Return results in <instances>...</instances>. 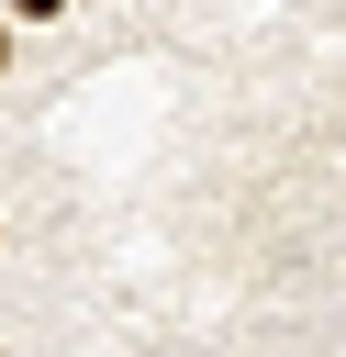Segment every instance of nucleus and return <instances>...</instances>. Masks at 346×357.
Listing matches in <instances>:
<instances>
[{"mask_svg": "<svg viewBox=\"0 0 346 357\" xmlns=\"http://www.w3.org/2000/svg\"><path fill=\"white\" fill-rule=\"evenodd\" d=\"M0 245H11V223H0Z\"/></svg>", "mask_w": 346, "mask_h": 357, "instance_id": "nucleus-3", "label": "nucleus"}, {"mask_svg": "<svg viewBox=\"0 0 346 357\" xmlns=\"http://www.w3.org/2000/svg\"><path fill=\"white\" fill-rule=\"evenodd\" d=\"M0 357H11V346H0Z\"/></svg>", "mask_w": 346, "mask_h": 357, "instance_id": "nucleus-4", "label": "nucleus"}, {"mask_svg": "<svg viewBox=\"0 0 346 357\" xmlns=\"http://www.w3.org/2000/svg\"><path fill=\"white\" fill-rule=\"evenodd\" d=\"M56 11H67V0H11V22H56Z\"/></svg>", "mask_w": 346, "mask_h": 357, "instance_id": "nucleus-1", "label": "nucleus"}, {"mask_svg": "<svg viewBox=\"0 0 346 357\" xmlns=\"http://www.w3.org/2000/svg\"><path fill=\"white\" fill-rule=\"evenodd\" d=\"M0 67H11V22H0Z\"/></svg>", "mask_w": 346, "mask_h": 357, "instance_id": "nucleus-2", "label": "nucleus"}]
</instances>
